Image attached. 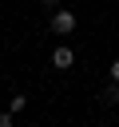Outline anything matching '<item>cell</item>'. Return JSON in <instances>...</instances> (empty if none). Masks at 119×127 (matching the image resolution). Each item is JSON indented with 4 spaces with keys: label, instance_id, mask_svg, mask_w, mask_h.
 <instances>
[{
    "label": "cell",
    "instance_id": "6da1fadb",
    "mask_svg": "<svg viewBox=\"0 0 119 127\" xmlns=\"http://www.w3.org/2000/svg\"><path fill=\"white\" fill-rule=\"evenodd\" d=\"M75 24H79V20H75V12H71V8H56V12H52V20H48L52 36H71V32H75Z\"/></svg>",
    "mask_w": 119,
    "mask_h": 127
},
{
    "label": "cell",
    "instance_id": "7a4b0ae2",
    "mask_svg": "<svg viewBox=\"0 0 119 127\" xmlns=\"http://www.w3.org/2000/svg\"><path fill=\"white\" fill-rule=\"evenodd\" d=\"M52 67L56 71H71L75 67V48L71 44H56L52 48Z\"/></svg>",
    "mask_w": 119,
    "mask_h": 127
},
{
    "label": "cell",
    "instance_id": "3957f363",
    "mask_svg": "<svg viewBox=\"0 0 119 127\" xmlns=\"http://www.w3.org/2000/svg\"><path fill=\"white\" fill-rule=\"evenodd\" d=\"M99 103H103V107H119V83H115V79L99 91Z\"/></svg>",
    "mask_w": 119,
    "mask_h": 127
},
{
    "label": "cell",
    "instance_id": "277c9868",
    "mask_svg": "<svg viewBox=\"0 0 119 127\" xmlns=\"http://www.w3.org/2000/svg\"><path fill=\"white\" fill-rule=\"evenodd\" d=\"M24 107H28V95H12V99H8V111H12V115H20Z\"/></svg>",
    "mask_w": 119,
    "mask_h": 127
},
{
    "label": "cell",
    "instance_id": "5b68a950",
    "mask_svg": "<svg viewBox=\"0 0 119 127\" xmlns=\"http://www.w3.org/2000/svg\"><path fill=\"white\" fill-rule=\"evenodd\" d=\"M107 75H111V79L119 83V60H111V67H107Z\"/></svg>",
    "mask_w": 119,
    "mask_h": 127
},
{
    "label": "cell",
    "instance_id": "8992f818",
    "mask_svg": "<svg viewBox=\"0 0 119 127\" xmlns=\"http://www.w3.org/2000/svg\"><path fill=\"white\" fill-rule=\"evenodd\" d=\"M0 127H16L12 123V111H0Z\"/></svg>",
    "mask_w": 119,
    "mask_h": 127
},
{
    "label": "cell",
    "instance_id": "52a82bcc",
    "mask_svg": "<svg viewBox=\"0 0 119 127\" xmlns=\"http://www.w3.org/2000/svg\"><path fill=\"white\" fill-rule=\"evenodd\" d=\"M40 4H44V8H48V12H56V8H60V4H63V0H40Z\"/></svg>",
    "mask_w": 119,
    "mask_h": 127
}]
</instances>
